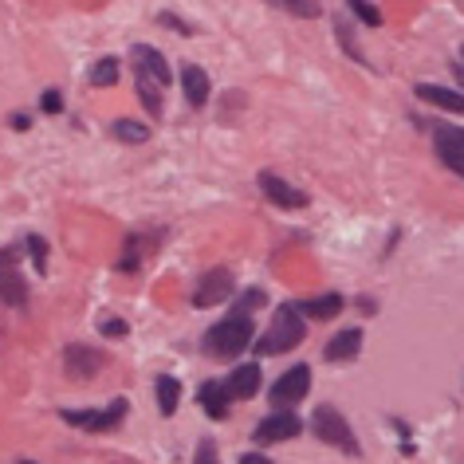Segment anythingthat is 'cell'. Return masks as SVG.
I'll return each instance as SVG.
<instances>
[{
	"label": "cell",
	"mask_w": 464,
	"mask_h": 464,
	"mask_svg": "<svg viewBox=\"0 0 464 464\" xmlns=\"http://www.w3.org/2000/svg\"><path fill=\"white\" fill-rule=\"evenodd\" d=\"M252 331H256V323H252V311H240L237 307L228 319H220L217 327H208L205 351L213 354V358H232V354H240L252 343Z\"/></svg>",
	"instance_id": "cell-1"
},
{
	"label": "cell",
	"mask_w": 464,
	"mask_h": 464,
	"mask_svg": "<svg viewBox=\"0 0 464 464\" xmlns=\"http://www.w3.org/2000/svg\"><path fill=\"white\" fill-rule=\"evenodd\" d=\"M304 319L307 315L295 304H284L280 311H276L268 334L256 343V354H287V351H295V346L307 339V323Z\"/></svg>",
	"instance_id": "cell-2"
},
{
	"label": "cell",
	"mask_w": 464,
	"mask_h": 464,
	"mask_svg": "<svg viewBox=\"0 0 464 464\" xmlns=\"http://www.w3.org/2000/svg\"><path fill=\"white\" fill-rule=\"evenodd\" d=\"M311 429H315V437L319 440H327V445H334V449H343L346 457H358V437H354V429H351V421L339 413V410H331V405H319L315 413H311Z\"/></svg>",
	"instance_id": "cell-3"
},
{
	"label": "cell",
	"mask_w": 464,
	"mask_h": 464,
	"mask_svg": "<svg viewBox=\"0 0 464 464\" xmlns=\"http://www.w3.org/2000/svg\"><path fill=\"white\" fill-rule=\"evenodd\" d=\"M307 390H311V370L299 362V366L287 370V374L276 378V386L268 390V398H272L276 410H287V405L304 401V398H307Z\"/></svg>",
	"instance_id": "cell-4"
},
{
	"label": "cell",
	"mask_w": 464,
	"mask_h": 464,
	"mask_svg": "<svg viewBox=\"0 0 464 464\" xmlns=\"http://www.w3.org/2000/svg\"><path fill=\"white\" fill-rule=\"evenodd\" d=\"M228 295H232V272L228 268H213V272H205L201 280H197L193 307H217V304H225Z\"/></svg>",
	"instance_id": "cell-5"
},
{
	"label": "cell",
	"mask_w": 464,
	"mask_h": 464,
	"mask_svg": "<svg viewBox=\"0 0 464 464\" xmlns=\"http://www.w3.org/2000/svg\"><path fill=\"white\" fill-rule=\"evenodd\" d=\"M299 429H304V421H299L295 413H287V410H276L272 417H264V421L256 425V445H276V440H292L299 437Z\"/></svg>",
	"instance_id": "cell-6"
},
{
	"label": "cell",
	"mask_w": 464,
	"mask_h": 464,
	"mask_svg": "<svg viewBox=\"0 0 464 464\" xmlns=\"http://www.w3.org/2000/svg\"><path fill=\"white\" fill-rule=\"evenodd\" d=\"M433 146H437V158L445 161L457 178H464V130H457V126H437Z\"/></svg>",
	"instance_id": "cell-7"
},
{
	"label": "cell",
	"mask_w": 464,
	"mask_h": 464,
	"mask_svg": "<svg viewBox=\"0 0 464 464\" xmlns=\"http://www.w3.org/2000/svg\"><path fill=\"white\" fill-rule=\"evenodd\" d=\"M260 189L280 208H307V193L295 189V185H287L284 178H276V173H260Z\"/></svg>",
	"instance_id": "cell-8"
},
{
	"label": "cell",
	"mask_w": 464,
	"mask_h": 464,
	"mask_svg": "<svg viewBox=\"0 0 464 464\" xmlns=\"http://www.w3.org/2000/svg\"><path fill=\"white\" fill-rule=\"evenodd\" d=\"M134 87H138V102L146 107L150 119H161V91H166V83H161L158 75H150L146 67H134Z\"/></svg>",
	"instance_id": "cell-9"
},
{
	"label": "cell",
	"mask_w": 464,
	"mask_h": 464,
	"mask_svg": "<svg viewBox=\"0 0 464 464\" xmlns=\"http://www.w3.org/2000/svg\"><path fill=\"white\" fill-rule=\"evenodd\" d=\"M67 374L72 378H95L102 366H107V354L91 351V346H67Z\"/></svg>",
	"instance_id": "cell-10"
},
{
	"label": "cell",
	"mask_w": 464,
	"mask_h": 464,
	"mask_svg": "<svg viewBox=\"0 0 464 464\" xmlns=\"http://www.w3.org/2000/svg\"><path fill=\"white\" fill-rule=\"evenodd\" d=\"M358 351H362V327H346L327 343L323 354H327V362H354Z\"/></svg>",
	"instance_id": "cell-11"
},
{
	"label": "cell",
	"mask_w": 464,
	"mask_h": 464,
	"mask_svg": "<svg viewBox=\"0 0 464 464\" xmlns=\"http://www.w3.org/2000/svg\"><path fill=\"white\" fill-rule=\"evenodd\" d=\"M225 386H228V393H232V398H237V401L256 398V393H260V366H256V362L237 366V370H232V374H228Z\"/></svg>",
	"instance_id": "cell-12"
},
{
	"label": "cell",
	"mask_w": 464,
	"mask_h": 464,
	"mask_svg": "<svg viewBox=\"0 0 464 464\" xmlns=\"http://www.w3.org/2000/svg\"><path fill=\"white\" fill-rule=\"evenodd\" d=\"M181 87H185V102H189V107H205L208 102V72L205 67H197V63H185L181 67Z\"/></svg>",
	"instance_id": "cell-13"
},
{
	"label": "cell",
	"mask_w": 464,
	"mask_h": 464,
	"mask_svg": "<svg viewBox=\"0 0 464 464\" xmlns=\"http://www.w3.org/2000/svg\"><path fill=\"white\" fill-rule=\"evenodd\" d=\"M417 99H421V102H429V107H437V111L464 114V95H460V91L433 87V83H417Z\"/></svg>",
	"instance_id": "cell-14"
},
{
	"label": "cell",
	"mask_w": 464,
	"mask_h": 464,
	"mask_svg": "<svg viewBox=\"0 0 464 464\" xmlns=\"http://www.w3.org/2000/svg\"><path fill=\"white\" fill-rule=\"evenodd\" d=\"M197 398H201V405H205V413L213 417V421H220V417L228 413V401H232V393H228V386L225 382H201V390H197Z\"/></svg>",
	"instance_id": "cell-15"
},
{
	"label": "cell",
	"mask_w": 464,
	"mask_h": 464,
	"mask_svg": "<svg viewBox=\"0 0 464 464\" xmlns=\"http://www.w3.org/2000/svg\"><path fill=\"white\" fill-rule=\"evenodd\" d=\"M0 304H13V307L28 304V284L20 280V272L8 260L0 264Z\"/></svg>",
	"instance_id": "cell-16"
},
{
	"label": "cell",
	"mask_w": 464,
	"mask_h": 464,
	"mask_svg": "<svg viewBox=\"0 0 464 464\" xmlns=\"http://www.w3.org/2000/svg\"><path fill=\"white\" fill-rule=\"evenodd\" d=\"M130 60H134V67H146L150 75H158L161 83L169 87V63H166V55H161L158 48H150V44H134Z\"/></svg>",
	"instance_id": "cell-17"
},
{
	"label": "cell",
	"mask_w": 464,
	"mask_h": 464,
	"mask_svg": "<svg viewBox=\"0 0 464 464\" xmlns=\"http://www.w3.org/2000/svg\"><path fill=\"white\" fill-rule=\"evenodd\" d=\"M126 410H130V405H126V398H114L107 410H91V433H111V429H119L122 425V417H126Z\"/></svg>",
	"instance_id": "cell-18"
},
{
	"label": "cell",
	"mask_w": 464,
	"mask_h": 464,
	"mask_svg": "<svg viewBox=\"0 0 464 464\" xmlns=\"http://www.w3.org/2000/svg\"><path fill=\"white\" fill-rule=\"evenodd\" d=\"M304 311L307 319H334L343 311V295L339 292H327V295H315V299H304V304H295Z\"/></svg>",
	"instance_id": "cell-19"
},
{
	"label": "cell",
	"mask_w": 464,
	"mask_h": 464,
	"mask_svg": "<svg viewBox=\"0 0 464 464\" xmlns=\"http://www.w3.org/2000/svg\"><path fill=\"white\" fill-rule=\"evenodd\" d=\"M154 390H158V410H161V417H173V413H178V405H181V386H178V378L161 374Z\"/></svg>",
	"instance_id": "cell-20"
},
{
	"label": "cell",
	"mask_w": 464,
	"mask_h": 464,
	"mask_svg": "<svg viewBox=\"0 0 464 464\" xmlns=\"http://www.w3.org/2000/svg\"><path fill=\"white\" fill-rule=\"evenodd\" d=\"M111 134L119 138V142H126V146H142L146 138H150L146 126H142V122H134V119H119V122L111 126Z\"/></svg>",
	"instance_id": "cell-21"
},
{
	"label": "cell",
	"mask_w": 464,
	"mask_h": 464,
	"mask_svg": "<svg viewBox=\"0 0 464 464\" xmlns=\"http://www.w3.org/2000/svg\"><path fill=\"white\" fill-rule=\"evenodd\" d=\"M91 83L95 87H114L119 83V60H111V55L107 60H99L95 67H91Z\"/></svg>",
	"instance_id": "cell-22"
},
{
	"label": "cell",
	"mask_w": 464,
	"mask_h": 464,
	"mask_svg": "<svg viewBox=\"0 0 464 464\" xmlns=\"http://www.w3.org/2000/svg\"><path fill=\"white\" fill-rule=\"evenodd\" d=\"M280 5H284L292 16H304V20H315V16L323 13L319 0H280Z\"/></svg>",
	"instance_id": "cell-23"
},
{
	"label": "cell",
	"mask_w": 464,
	"mask_h": 464,
	"mask_svg": "<svg viewBox=\"0 0 464 464\" xmlns=\"http://www.w3.org/2000/svg\"><path fill=\"white\" fill-rule=\"evenodd\" d=\"M346 5L354 8V16L362 20V24H370V28H378V24H382V13H378L374 5H370V0H346Z\"/></svg>",
	"instance_id": "cell-24"
},
{
	"label": "cell",
	"mask_w": 464,
	"mask_h": 464,
	"mask_svg": "<svg viewBox=\"0 0 464 464\" xmlns=\"http://www.w3.org/2000/svg\"><path fill=\"white\" fill-rule=\"evenodd\" d=\"M138 264H142V245H138V237H130V240H126V252H122L119 268H122V272H134Z\"/></svg>",
	"instance_id": "cell-25"
},
{
	"label": "cell",
	"mask_w": 464,
	"mask_h": 464,
	"mask_svg": "<svg viewBox=\"0 0 464 464\" xmlns=\"http://www.w3.org/2000/svg\"><path fill=\"white\" fill-rule=\"evenodd\" d=\"M28 252H32V264H36L40 272L48 268V245H44V237H36V232H32V237H28Z\"/></svg>",
	"instance_id": "cell-26"
},
{
	"label": "cell",
	"mask_w": 464,
	"mask_h": 464,
	"mask_svg": "<svg viewBox=\"0 0 464 464\" xmlns=\"http://www.w3.org/2000/svg\"><path fill=\"white\" fill-rule=\"evenodd\" d=\"M334 32H339V44H343V48H346V55H351V60H358V63H366V55H362V52H358V48H354V40H351V28H346V24H343V20H339V24H334Z\"/></svg>",
	"instance_id": "cell-27"
},
{
	"label": "cell",
	"mask_w": 464,
	"mask_h": 464,
	"mask_svg": "<svg viewBox=\"0 0 464 464\" xmlns=\"http://www.w3.org/2000/svg\"><path fill=\"white\" fill-rule=\"evenodd\" d=\"M193 464H220V457H217V445H213V440H201V445H197V460Z\"/></svg>",
	"instance_id": "cell-28"
},
{
	"label": "cell",
	"mask_w": 464,
	"mask_h": 464,
	"mask_svg": "<svg viewBox=\"0 0 464 464\" xmlns=\"http://www.w3.org/2000/svg\"><path fill=\"white\" fill-rule=\"evenodd\" d=\"M40 107L48 111V114H60V111H63V95H60V91H44Z\"/></svg>",
	"instance_id": "cell-29"
},
{
	"label": "cell",
	"mask_w": 464,
	"mask_h": 464,
	"mask_svg": "<svg viewBox=\"0 0 464 464\" xmlns=\"http://www.w3.org/2000/svg\"><path fill=\"white\" fill-rule=\"evenodd\" d=\"M264 304V292H260V287H248V295H240V311H252V307H260Z\"/></svg>",
	"instance_id": "cell-30"
},
{
	"label": "cell",
	"mask_w": 464,
	"mask_h": 464,
	"mask_svg": "<svg viewBox=\"0 0 464 464\" xmlns=\"http://www.w3.org/2000/svg\"><path fill=\"white\" fill-rule=\"evenodd\" d=\"M99 331H102V334H114V339H122V334H126V323L111 315V319H102V323H99Z\"/></svg>",
	"instance_id": "cell-31"
},
{
	"label": "cell",
	"mask_w": 464,
	"mask_h": 464,
	"mask_svg": "<svg viewBox=\"0 0 464 464\" xmlns=\"http://www.w3.org/2000/svg\"><path fill=\"white\" fill-rule=\"evenodd\" d=\"M240 464H272V460L264 457V452H245V457H240Z\"/></svg>",
	"instance_id": "cell-32"
},
{
	"label": "cell",
	"mask_w": 464,
	"mask_h": 464,
	"mask_svg": "<svg viewBox=\"0 0 464 464\" xmlns=\"http://www.w3.org/2000/svg\"><path fill=\"white\" fill-rule=\"evenodd\" d=\"M457 75H460V79H464V48H460V72H457Z\"/></svg>",
	"instance_id": "cell-33"
},
{
	"label": "cell",
	"mask_w": 464,
	"mask_h": 464,
	"mask_svg": "<svg viewBox=\"0 0 464 464\" xmlns=\"http://www.w3.org/2000/svg\"><path fill=\"white\" fill-rule=\"evenodd\" d=\"M20 464H36V460H20Z\"/></svg>",
	"instance_id": "cell-34"
}]
</instances>
